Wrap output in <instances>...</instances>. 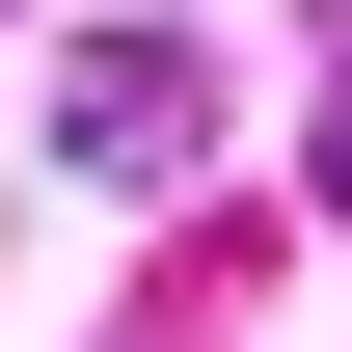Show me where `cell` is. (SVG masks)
<instances>
[{
    "label": "cell",
    "mask_w": 352,
    "mask_h": 352,
    "mask_svg": "<svg viewBox=\"0 0 352 352\" xmlns=\"http://www.w3.org/2000/svg\"><path fill=\"white\" fill-rule=\"evenodd\" d=\"M190 109H217V82H190V28L54 54V163H82V190H163V163H190Z\"/></svg>",
    "instance_id": "obj_1"
},
{
    "label": "cell",
    "mask_w": 352,
    "mask_h": 352,
    "mask_svg": "<svg viewBox=\"0 0 352 352\" xmlns=\"http://www.w3.org/2000/svg\"><path fill=\"white\" fill-rule=\"evenodd\" d=\"M298 163H325V217H352V82H325V135H298Z\"/></svg>",
    "instance_id": "obj_2"
}]
</instances>
